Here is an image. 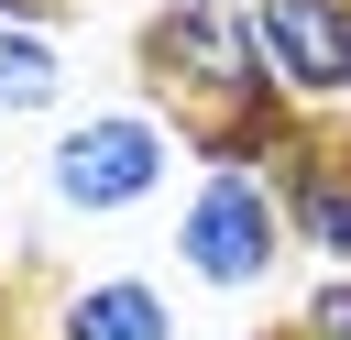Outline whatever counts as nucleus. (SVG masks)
<instances>
[{
	"mask_svg": "<svg viewBox=\"0 0 351 340\" xmlns=\"http://www.w3.org/2000/svg\"><path fill=\"white\" fill-rule=\"evenodd\" d=\"M132 77H143V110L219 175V165H252L274 175V154L296 143L307 110H285V88L263 77V44H252V0H165L143 33H132Z\"/></svg>",
	"mask_w": 351,
	"mask_h": 340,
	"instance_id": "obj_1",
	"label": "nucleus"
},
{
	"mask_svg": "<svg viewBox=\"0 0 351 340\" xmlns=\"http://www.w3.org/2000/svg\"><path fill=\"white\" fill-rule=\"evenodd\" d=\"M285 252H296V230H285L274 175L219 165V175L186 186V208H176V274H186V285H208V296H252V285L285 274Z\"/></svg>",
	"mask_w": 351,
	"mask_h": 340,
	"instance_id": "obj_2",
	"label": "nucleus"
},
{
	"mask_svg": "<svg viewBox=\"0 0 351 340\" xmlns=\"http://www.w3.org/2000/svg\"><path fill=\"white\" fill-rule=\"evenodd\" d=\"M165 175H176V132L154 110H88L44 154V197L66 219H132V208L165 197Z\"/></svg>",
	"mask_w": 351,
	"mask_h": 340,
	"instance_id": "obj_3",
	"label": "nucleus"
},
{
	"mask_svg": "<svg viewBox=\"0 0 351 340\" xmlns=\"http://www.w3.org/2000/svg\"><path fill=\"white\" fill-rule=\"evenodd\" d=\"M252 44H263V77L285 88V110H307V121L351 110V0H252Z\"/></svg>",
	"mask_w": 351,
	"mask_h": 340,
	"instance_id": "obj_4",
	"label": "nucleus"
},
{
	"mask_svg": "<svg viewBox=\"0 0 351 340\" xmlns=\"http://www.w3.org/2000/svg\"><path fill=\"white\" fill-rule=\"evenodd\" d=\"M44 340H176V296L154 274H77L55 285Z\"/></svg>",
	"mask_w": 351,
	"mask_h": 340,
	"instance_id": "obj_5",
	"label": "nucleus"
},
{
	"mask_svg": "<svg viewBox=\"0 0 351 340\" xmlns=\"http://www.w3.org/2000/svg\"><path fill=\"white\" fill-rule=\"evenodd\" d=\"M44 110H66V55L55 33L0 22V121H44Z\"/></svg>",
	"mask_w": 351,
	"mask_h": 340,
	"instance_id": "obj_6",
	"label": "nucleus"
},
{
	"mask_svg": "<svg viewBox=\"0 0 351 340\" xmlns=\"http://www.w3.org/2000/svg\"><path fill=\"white\" fill-rule=\"evenodd\" d=\"M285 340H351V274H318L285 318Z\"/></svg>",
	"mask_w": 351,
	"mask_h": 340,
	"instance_id": "obj_7",
	"label": "nucleus"
},
{
	"mask_svg": "<svg viewBox=\"0 0 351 340\" xmlns=\"http://www.w3.org/2000/svg\"><path fill=\"white\" fill-rule=\"evenodd\" d=\"M88 0H0V22H22V33H55V22H77Z\"/></svg>",
	"mask_w": 351,
	"mask_h": 340,
	"instance_id": "obj_8",
	"label": "nucleus"
},
{
	"mask_svg": "<svg viewBox=\"0 0 351 340\" xmlns=\"http://www.w3.org/2000/svg\"><path fill=\"white\" fill-rule=\"evenodd\" d=\"M0 340H22V307H11V263H0Z\"/></svg>",
	"mask_w": 351,
	"mask_h": 340,
	"instance_id": "obj_9",
	"label": "nucleus"
}]
</instances>
